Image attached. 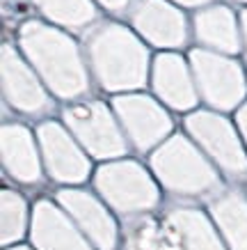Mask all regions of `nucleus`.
Wrapping results in <instances>:
<instances>
[]
</instances>
